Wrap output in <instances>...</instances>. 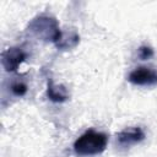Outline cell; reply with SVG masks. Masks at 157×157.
<instances>
[{
    "mask_svg": "<svg viewBox=\"0 0 157 157\" xmlns=\"http://www.w3.org/2000/svg\"><path fill=\"white\" fill-rule=\"evenodd\" d=\"M129 81L134 85L140 86H150L157 83V71L150 69V67H139L130 72Z\"/></svg>",
    "mask_w": 157,
    "mask_h": 157,
    "instance_id": "obj_2",
    "label": "cell"
},
{
    "mask_svg": "<svg viewBox=\"0 0 157 157\" xmlns=\"http://www.w3.org/2000/svg\"><path fill=\"white\" fill-rule=\"evenodd\" d=\"M48 96H49L50 99L56 101V102L58 101L66 99V92H65V90L64 88L58 90V87H53L52 85H49V87H48Z\"/></svg>",
    "mask_w": 157,
    "mask_h": 157,
    "instance_id": "obj_5",
    "label": "cell"
},
{
    "mask_svg": "<svg viewBox=\"0 0 157 157\" xmlns=\"http://www.w3.org/2000/svg\"><path fill=\"white\" fill-rule=\"evenodd\" d=\"M145 134L141 130V128H129L119 132L118 135V144L121 146H130L132 144L140 142L144 140Z\"/></svg>",
    "mask_w": 157,
    "mask_h": 157,
    "instance_id": "obj_3",
    "label": "cell"
},
{
    "mask_svg": "<svg viewBox=\"0 0 157 157\" xmlns=\"http://www.w3.org/2000/svg\"><path fill=\"white\" fill-rule=\"evenodd\" d=\"M107 141L108 137L105 134L94 130H88L75 141L74 150L77 155L81 156L98 155L102 151H104L107 146Z\"/></svg>",
    "mask_w": 157,
    "mask_h": 157,
    "instance_id": "obj_1",
    "label": "cell"
},
{
    "mask_svg": "<svg viewBox=\"0 0 157 157\" xmlns=\"http://www.w3.org/2000/svg\"><path fill=\"white\" fill-rule=\"evenodd\" d=\"M139 55H140L141 59H148V58H151L153 55V52L148 47H141L140 50H139Z\"/></svg>",
    "mask_w": 157,
    "mask_h": 157,
    "instance_id": "obj_7",
    "label": "cell"
},
{
    "mask_svg": "<svg viewBox=\"0 0 157 157\" xmlns=\"http://www.w3.org/2000/svg\"><path fill=\"white\" fill-rule=\"evenodd\" d=\"M26 91H27V87H26V85L22 83V82H17V83H13V85H12V92H13L15 94H17V96L25 94Z\"/></svg>",
    "mask_w": 157,
    "mask_h": 157,
    "instance_id": "obj_6",
    "label": "cell"
},
{
    "mask_svg": "<svg viewBox=\"0 0 157 157\" xmlns=\"http://www.w3.org/2000/svg\"><path fill=\"white\" fill-rule=\"evenodd\" d=\"M25 53L18 49H10L4 54V65L6 70H15L25 59Z\"/></svg>",
    "mask_w": 157,
    "mask_h": 157,
    "instance_id": "obj_4",
    "label": "cell"
}]
</instances>
